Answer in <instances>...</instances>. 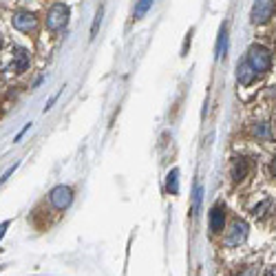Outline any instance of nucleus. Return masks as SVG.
Instances as JSON below:
<instances>
[{"mask_svg":"<svg viewBox=\"0 0 276 276\" xmlns=\"http://www.w3.org/2000/svg\"><path fill=\"white\" fill-rule=\"evenodd\" d=\"M248 62L256 73H265V71H270V66H272V53L265 47L254 44V47L248 51Z\"/></svg>","mask_w":276,"mask_h":276,"instance_id":"nucleus-1","label":"nucleus"},{"mask_svg":"<svg viewBox=\"0 0 276 276\" xmlns=\"http://www.w3.org/2000/svg\"><path fill=\"white\" fill-rule=\"evenodd\" d=\"M274 212H276V208H274V201H272V199L261 201L259 206H254V210H252V214H254V219H259V221L270 219Z\"/></svg>","mask_w":276,"mask_h":276,"instance_id":"nucleus-9","label":"nucleus"},{"mask_svg":"<svg viewBox=\"0 0 276 276\" xmlns=\"http://www.w3.org/2000/svg\"><path fill=\"white\" fill-rule=\"evenodd\" d=\"M66 20H69V7L58 3V5L51 7V11L47 13V29H51V31H60V29L66 25Z\"/></svg>","mask_w":276,"mask_h":276,"instance_id":"nucleus-2","label":"nucleus"},{"mask_svg":"<svg viewBox=\"0 0 276 276\" xmlns=\"http://www.w3.org/2000/svg\"><path fill=\"white\" fill-rule=\"evenodd\" d=\"M29 128H31V124H27V126H25V128H22V131L18 133V135H16V139H20V137H22V135H25V133H27V131H29Z\"/></svg>","mask_w":276,"mask_h":276,"instance_id":"nucleus-19","label":"nucleus"},{"mask_svg":"<svg viewBox=\"0 0 276 276\" xmlns=\"http://www.w3.org/2000/svg\"><path fill=\"white\" fill-rule=\"evenodd\" d=\"M265 276H276V267H270V270H267V274Z\"/></svg>","mask_w":276,"mask_h":276,"instance_id":"nucleus-20","label":"nucleus"},{"mask_svg":"<svg viewBox=\"0 0 276 276\" xmlns=\"http://www.w3.org/2000/svg\"><path fill=\"white\" fill-rule=\"evenodd\" d=\"M248 173H250V163H248V159H234V163H232V179L234 181H243L245 177H248Z\"/></svg>","mask_w":276,"mask_h":276,"instance_id":"nucleus-11","label":"nucleus"},{"mask_svg":"<svg viewBox=\"0 0 276 276\" xmlns=\"http://www.w3.org/2000/svg\"><path fill=\"white\" fill-rule=\"evenodd\" d=\"M49 199H51V204H53V208H58V210H66L73 201V192H71L69 186H58V188L51 190Z\"/></svg>","mask_w":276,"mask_h":276,"instance_id":"nucleus-3","label":"nucleus"},{"mask_svg":"<svg viewBox=\"0 0 276 276\" xmlns=\"http://www.w3.org/2000/svg\"><path fill=\"white\" fill-rule=\"evenodd\" d=\"M151 7H153V0H139L137 7H135V11H133V18H135V20L141 18L148 9H151Z\"/></svg>","mask_w":276,"mask_h":276,"instance_id":"nucleus-13","label":"nucleus"},{"mask_svg":"<svg viewBox=\"0 0 276 276\" xmlns=\"http://www.w3.org/2000/svg\"><path fill=\"white\" fill-rule=\"evenodd\" d=\"M236 71H238V73H236V78H238V82H241L243 86L252 84V82H254V78L259 76V73H256V71L250 66L248 60H243V62H238V69H236Z\"/></svg>","mask_w":276,"mask_h":276,"instance_id":"nucleus-8","label":"nucleus"},{"mask_svg":"<svg viewBox=\"0 0 276 276\" xmlns=\"http://www.w3.org/2000/svg\"><path fill=\"white\" fill-rule=\"evenodd\" d=\"M166 188H168L170 195H177V192H179V170H177V168H173V170L168 173Z\"/></svg>","mask_w":276,"mask_h":276,"instance_id":"nucleus-12","label":"nucleus"},{"mask_svg":"<svg viewBox=\"0 0 276 276\" xmlns=\"http://www.w3.org/2000/svg\"><path fill=\"white\" fill-rule=\"evenodd\" d=\"M272 13H274V0H256L254 9H252V22L263 25V22L272 18Z\"/></svg>","mask_w":276,"mask_h":276,"instance_id":"nucleus-4","label":"nucleus"},{"mask_svg":"<svg viewBox=\"0 0 276 276\" xmlns=\"http://www.w3.org/2000/svg\"><path fill=\"white\" fill-rule=\"evenodd\" d=\"M7 228H9V221H3L0 223V238L5 236V232H7Z\"/></svg>","mask_w":276,"mask_h":276,"instance_id":"nucleus-18","label":"nucleus"},{"mask_svg":"<svg viewBox=\"0 0 276 276\" xmlns=\"http://www.w3.org/2000/svg\"><path fill=\"white\" fill-rule=\"evenodd\" d=\"M27 66H29V53L25 49H16L13 51V62H11V71L13 73H22V71H27Z\"/></svg>","mask_w":276,"mask_h":276,"instance_id":"nucleus-10","label":"nucleus"},{"mask_svg":"<svg viewBox=\"0 0 276 276\" xmlns=\"http://www.w3.org/2000/svg\"><path fill=\"white\" fill-rule=\"evenodd\" d=\"M256 135H261V137H270V133H267L265 126H256Z\"/></svg>","mask_w":276,"mask_h":276,"instance_id":"nucleus-17","label":"nucleus"},{"mask_svg":"<svg viewBox=\"0 0 276 276\" xmlns=\"http://www.w3.org/2000/svg\"><path fill=\"white\" fill-rule=\"evenodd\" d=\"M223 51H226V27L221 29V33H219V42H217V58L223 56Z\"/></svg>","mask_w":276,"mask_h":276,"instance_id":"nucleus-14","label":"nucleus"},{"mask_svg":"<svg viewBox=\"0 0 276 276\" xmlns=\"http://www.w3.org/2000/svg\"><path fill=\"white\" fill-rule=\"evenodd\" d=\"M35 25H38V18L29 11H22L13 16V27L20 29V31H31V29H35Z\"/></svg>","mask_w":276,"mask_h":276,"instance_id":"nucleus-7","label":"nucleus"},{"mask_svg":"<svg viewBox=\"0 0 276 276\" xmlns=\"http://www.w3.org/2000/svg\"><path fill=\"white\" fill-rule=\"evenodd\" d=\"M0 49H3V38H0Z\"/></svg>","mask_w":276,"mask_h":276,"instance_id":"nucleus-22","label":"nucleus"},{"mask_svg":"<svg viewBox=\"0 0 276 276\" xmlns=\"http://www.w3.org/2000/svg\"><path fill=\"white\" fill-rule=\"evenodd\" d=\"M223 223H226V208H223V204H217L210 210V230L214 234L223 232Z\"/></svg>","mask_w":276,"mask_h":276,"instance_id":"nucleus-6","label":"nucleus"},{"mask_svg":"<svg viewBox=\"0 0 276 276\" xmlns=\"http://www.w3.org/2000/svg\"><path fill=\"white\" fill-rule=\"evenodd\" d=\"M267 173H270L272 179H276V155L270 159V166H267Z\"/></svg>","mask_w":276,"mask_h":276,"instance_id":"nucleus-15","label":"nucleus"},{"mask_svg":"<svg viewBox=\"0 0 276 276\" xmlns=\"http://www.w3.org/2000/svg\"><path fill=\"white\" fill-rule=\"evenodd\" d=\"M245 236H248V223H245V221H234L232 228H230L228 234H226V245H228V248L241 245L245 241Z\"/></svg>","mask_w":276,"mask_h":276,"instance_id":"nucleus-5","label":"nucleus"},{"mask_svg":"<svg viewBox=\"0 0 276 276\" xmlns=\"http://www.w3.org/2000/svg\"><path fill=\"white\" fill-rule=\"evenodd\" d=\"M241 276H254V267H250V270L245 272V274H241Z\"/></svg>","mask_w":276,"mask_h":276,"instance_id":"nucleus-21","label":"nucleus"},{"mask_svg":"<svg viewBox=\"0 0 276 276\" xmlns=\"http://www.w3.org/2000/svg\"><path fill=\"white\" fill-rule=\"evenodd\" d=\"M199 199H201V188H199V183L195 186V197H192V201H195V208L199 206Z\"/></svg>","mask_w":276,"mask_h":276,"instance_id":"nucleus-16","label":"nucleus"}]
</instances>
